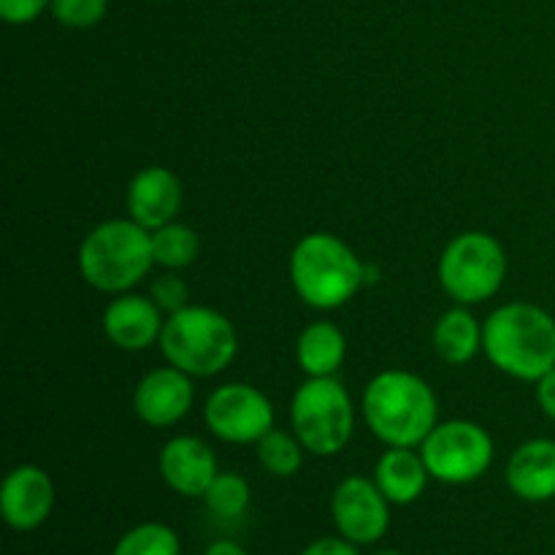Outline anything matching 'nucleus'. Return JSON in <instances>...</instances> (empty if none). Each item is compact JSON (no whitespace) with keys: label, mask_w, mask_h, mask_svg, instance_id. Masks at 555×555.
Instances as JSON below:
<instances>
[{"label":"nucleus","mask_w":555,"mask_h":555,"mask_svg":"<svg viewBox=\"0 0 555 555\" xmlns=\"http://www.w3.org/2000/svg\"><path fill=\"white\" fill-rule=\"evenodd\" d=\"M507 488L518 499L542 504L555 499V439L540 437L520 444L507 461Z\"/></svg>","instance_id":"nucleus-16"},{"label":"nucleus","mask_w":555,"mask_h":555,"mask_svg":"<svg viewBox=\"0 0 555 555\" xmlns=\"http://www.w3.org/2000/svg\"><path fill=\"white\" fill-rule=\"evenodd\" d=\"M112 555H182V542L171 526L150 520L125 531Z\"/></svg>","instance_id":"nucleus-22"},{"label":"nucleus","mask_w":555,"mask_h":555,"mask_svg":"<svg viewBox=\"0 0 555 555\" xmlns=\"http://www.w3.org/2000/svg\"><path fill=\"white\" fill-rule=\"evenodd\" d=\"M291 428L307 453L331 459L356 434V404L336 377H307L291 401Z\"/></svg>","instance_id":"nucleus-6"},{"label":"nucleus","mask_w":555,"mask_h":555,"mask_svg":"<svg viewBox=\"0 0 555 555\" xmlns=\"http://www.w3.org/2000/svg\"><path fill=\"white\" fill-rule=\"evenodd\" d=\"M160 352L166 363L182 369L190 377H217L238 356L236 325L217 309L190 304L166 318Z\"/></svg>","instance_id":"nucleus-5"},{"label":"nucleus","mask_w":555,"mask_h":555,"mask_svg":"<svg viewBox=\"0 0 555 555\" xmlns=\"http://www.w3.org/2000/svg\"><path fill=\"white\" fill-rule=\"evenodd\" d=\"M287 269L296 296L318 312L347 307L369 280V269L356 249L345 238L323 231L298 238Z\"/></svg>","instance_id":"nucleus-3"},{"label":"nucleus","mask_w":555,"mask_h":555,"mask_svg":"<svg viewBox=\"0 0 555 555\" xmlns=\"http://www.w3.org/2000/svg\"><path fill=\"white\" fill-rule=\"evenodd\" d=\"M150 3H166V0H150Z\"/></svg>","instance_id":"nucleus-31"},{"label":"nucleus","mask_w":555,"mask_h":555,"mask_svg":"<svg viewBox=\"0 0 555 555\" xmlns=\"http://www.w3.org/2000/svg\"><path fill=\"white\" fill-rule=\"evenodd\" d=\"M193 379L171 363L146 372L133 388L135 417L150 428H171L182 423L195 404Z\"/></svg>","instance_id":"nucleus-11"},{"label":"nucleus","mask_w":555,"mask_h":555,"mask_svg":"<svg viewBox=\"0 0 555 555\" xmlns=\"http://www.w3.org/2000/svg\"><path fill=\"white\" fill-rule=\"evenodd\" d=\"M331 515L339 537L352 545L366 547L383 540L390 526V502L377 482L363 475H350L336 486L331 496Z\"/></svg>","instance_id":"nucleus-10"},{"label":"nucleus","mask_w":555,"mask_h":555,"mask_svg":"<svg viewBox=\"0 0 555 555\" xmlns=\"http://www.w3.org/2000/svg\"><path fill=\"white\" fill-rule=\"evenodd\" d=\"M482 352L507 377L540 383L555 369V318L529 301H509L482 320Z\"/></svg>","instance_id":"nucleus-1"},{"label":"nucleus","mask_w":555,"mask_h":555,"mask_svg":"<svg viewBox=\"0 0 555 555\" xmlns=\"http://www.w3.org/2000/svg\"><path fill=\"white\" fill-rule=\"evenodd\" d=\"M421 455L431 472V480L444 486H469L491 469L496 448L480 423L444 421L423 439Z\"/></svg>","instance_id":"nucleus-8"},{"label":"nucleus","mask_w":555,"mask_h":555,"mask_svg":"<svg viewBox=\"0 0 555 555\" xmlns=\"http://www.w3.org/2000/svg\"><path fill=\"white\" fill-rule=\"evenodd\" d=\"M79 276L98 293L122 296L150 276L155 266L152 231L130 217L103 220L81 238L76 253Z\"/></svg>","instance_id":"nucleus-4"},{"label":"nucleus","mask_w":555,"mask_h":555,"mask_svg":"<svg viewBox=\"0 0 555 555\" xmlns=\"http://www.w3.org/2000/svg\"><path fill=\"white\" fill-rule=\"evenodd\" d=\"M249 499H253L249 482L236 472H220L209 486V491L204 493L206 509L222 520L238 518V515L247 513Z\"/></svg>","instance_id":"nucleus-23"},{"label":"nucleus","mask_w":555,"mask_h":555,"mask_svg":"<svg viewBox=\"0 0 555 555\" xmlns=\"http://www.w3.org/2000/svg\"><path fill=\"white\" fill-rule=\"evenodd\" d=\"M439 285L464 307L486 304L507 280V253L502 242L486 231H464L450 238L439 255Z\"/></svg>","instance_id":"nucleus-7"},{"label":"nucleus","mask_w":555,"mask_h":555,"mask_svg":"<svg viewBox=\"0 0 555 555\" xmlns=\"http://www.w3.org/2000/svg\"><path fill=\"white\" fill-rule=\"evenodd\" d=\"M150 298L157 304V307H160V312L168 318V314L190 307V287H188V282L177 274V271H163L160 276H155V280H152Z\"/></svg>","instance_id":"nucleus-25"},{"label":"nucleus","mask_w":555,"mask_h":555,"mask_svg":"<svg viewBox=\"0 0 555 555\" xmlns=\"http://www.w3.org/2000/svg\"><path fill=\"white\" fill-rule=\"evenodd\" d=\"M201 253V238L188 222H168L152 231V255L155 266L166 271H182L195 263Z\"/></svg>","instance_id":"nucleus-20"},{"label":"nucleus","mask_w":555,"mask_h":555,"mask_svg":"<svg viewBox=\"0 0 555 555\" xmlns=\"http://www.w3.org/2000/svg\"><path fill=\"white\" fill-rule=\"evenodd\" d=\"M301 555H361L358 545H352L345 537H323V540H314L312 545L304 547Z\"/></svg>","instance_id":"nucleus-27"},{"label":"nucleus","mask_w":555,"mask_h":555,"mask_svg":"<svg viewBox=\"0 0 555 555\" xmlns=\"http://www.w3.org/2000/svg\"><path fill=\"white\" fill-rule=\"evenodd\" d=\"M372 480L377 482L390 504L406 507L423 496L428 480H431V472H428L423 455L415 453V448H388L377 459Z\"/></svg>","instance_id":"nucleus-17"},{"label":"nucleus","mask_w":555,"mask_h":555,"mask_svg":"<svg viewBox=\"0 0 555 555\" xmlns=\"http://www.w3.org/2000/svg\"><path fill=\"white\" fill-rule=\"evenodd\" d=\"M304 453H307V448L301 444V439L293 431H280V428H271V431L255 444L258 464L263 466L271 477L298 475L304 466Z\"/></svg>","instance_id":"nucleus-21"},{"label":"nucleus","mask_w":555,"mask_h":555,"mask_svg":"<svg viewBox=\"0 0 555 555\" xmlns=\"http://www.w3.org/2000/svg\"><path fill=\"white\" fill-rule=\"evenodd\" d=\"M347 361V336L331 320L309 323L298 334L296 363L307 377H336Z\"/></svg>","instance_id":"nucleus-18"},{"label":"nucleus","mask_w":555,"mask_h":555,"mask_svg":"<svg viewBox=\"0 0 555 555\" xmlns=\"http://www.w3.org/2000/svg\"><path fill=\"white\" fill-rule=\"evenodd\" d=\"M534 385H537V404H540V410L545 412L551 421H555V369H551V372Z\"/></svg>","instance_id":"nucleus-28"},{"label":"nucleus","mask_w":555,"mask_h":555,"mask_svg":"<svg viewBox=\"0 0 555 555\" xmlns=\"http://www.w3.org/2000/svg\"><path fill=\"white\" fill-rule=\"evenodd\" d=\"M157 466H160L163 482L184 499H204L215 477L220 475L215 450L204 439L190 437V434L168 439L163 444Z\"/></svg>","instance_id":"nucleus-13"},{"label":"nucleus","mask_w":555,"mask_h":555,"mask_svg":"<svg viewBox=\"0 0 555 555\" xmlns=\"http://www.w3.org/2000/svg\"><path fill=\"white\" fill-rule=\"evenodd\" d=\"M49 5L52 0H0V16L9 25H30Z\"/></svg>","instance_id":"nucleus-26"},{"label":"nucleus","mask_w":555,"mask_h":555,"mask_svg":"<svg viewBox=\"0 0 555 555\" xmlns=\"http://www.w3.org/2000/svg\"><path fill=\"white\" fill-rule=\"evenodd\" d=\"M49 11L57 25L87 30V27L101 25L108 11V0H52Z\"/></svg>","instance_id":"nucleus-24"},{"label":"nucleus","mask_w":555,"mask_h":555,"mask_svg":"<svg viewBox=\"0 0 555 555\" xmlns=\"http://www.w3.org/2000/svg\"><path fill=\"white\" fill-rule=\"evenodd\" d=\"M184 204V190L177 173L163 166H146L130 179L125 206L128 217L144 225L146 231L168 225L177 220Z\"/></svg>","instance_id":"nucleus-15"},{"label":"nucleus","mask_w":555,"mask_h":555,"mask_svg":"<svg viewBox=\"0 0 555 555\" xmlns=\"http://www.w3.org/2000/svg\"><path fill=\"white\" fill-rule=\"evenodd\" d=\"M274 404L249 383H228L209 393L204 423L225 444H258L274 428Z\"/></svg>","instance_id":"nucleus-9"},{"label":"nucleus","mask_w":555,"mask_h":555,"mask_svg":"<svg viewBox=\"0 0 555 555\" xmlns=\"http://www.w3.org/2000/svg\"><path fill=\"white\" fill-rule=\"evenodd\" d=\"M361 412L385 448H421L439 423L437 393L421 374L406 369L379 372L363 390Z\"/></svg>","instance_id":"nucleus-2"},{"label":"nucleus","mask_w":555,"mask_h":555,"mask_svg":"<svg viewBox=\"0 0 555 555\" xmlns=\"http://www.w3.org/2000/svg\"><path fill=\"white\" fill-rule=\"evenodd\" d=\"M434 352L450 366H466L482 352V323L469 307L455 304L434 323Z\"/></svg>","instance_id":"nucleus-19"},{"label":"nucleus","mask_w":555,"mask_h":555,"mask_svg":"<svg viewBox=\"0 0 555 555\" xmlns=\"http://www.w3.org/2000/svg\"><path fill=\"white\" fill-rule=\"evenodd\" d=\"M54 509V482L47 469L22 464L5 475L0 488V515L14 531H36Z\"/></svg>","instance_id":"nucleus-12"},{"label":"nucleus","mask_w":555,"mask_h":555,"mask_svg":"<svg viewBox=\"0 0 555 555\" xmlns=\"http://www.w3.org/2000/svg\"><path fill=\"white\" fill-rule=\"evenodd\" d=\"M374 555H404V553H399V551H379V553H374Z\"/></svg>","instance_id":"nucleus-30"},{"label":"nucleus","mask_w":555,"mask_h":555,"mask_svg":"<svg viewBox=\"0 0 555 555\" xmlns=\"http://www.w3.org/2000/svg\"><path fill=\"white\" fill-rule=\"evenodd\" d=\"M204 555H247V553H244V547H238V542L217 540L206 547Z\"/></svg>","instance_id":"nucleus-29"},{"label":"nucleus","mask_w":555,"mask_h":555,"mask_svg":"<svg viewBox=\"0 0 555 555\" xmlns=\"http://www.w3.org/2000/svg\"><path fill=\"white\" fill-rule=\"evenodd\" d=\"M166 314L160 312L150 296L141 293H122L108 301L103 312V334L114 347L125 352L150 350L152 345H160Z\"/></svg>","instance_id":"nucleus-14"}]
</instances>
